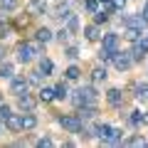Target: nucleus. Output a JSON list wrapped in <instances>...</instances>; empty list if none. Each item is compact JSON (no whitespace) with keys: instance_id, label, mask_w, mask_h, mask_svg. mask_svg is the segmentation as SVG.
Wrapping results in <instances>:
<instances>
[{"instance_id":"nucleus-1","label":"nucleus","mask_w":148,"mask_h":148,"mask_svg":"<svg viewBox=\"0 0 148 148\" xmlns=\"http://www.w3.org/2000/svg\"><path fill=\"white\" fill-rule=\"evenodd\" d=\"M94 136L99 138L101 143H109V146H116V143H123V131L111 123H96L94 126Z\"/></svg>"},{"instance_id":"nucleus-2","label":"nucleus","mask_w":148,"mask_h":148,"mask_svg":"<svg viewBox=\"0 0 148 148\" xmlns=\"http://www.w3.org/2000/svg\"><path fill=\"white\" fill-rule=\"evenodd\" d=\"M40 54H42V42H20L17 45V62L20 64H30Z\"/></svg>"},{"instance_id":"nucleus-3","label":"nucleus","mask_w":148,"mask_h":148,"mask_svg":"<svg viewBox=\"0 0 148 148\" xmlns=\"http://www.w3.org/2000/svg\"><path fill=\"white\" fill-rule=\"evenodd\" d=\"M96 96L99 94H96L94 86H79L69 99H72V104L77 106V109H79V106H86V104H96Z\"/></svg>"},{"instance_id":"nucleus-4","label":"nucleus","mask_w":148,"mask_h":148,"mask_svg":"<svg viewBox=\"0 0 148 148\" xmlns=\"http://www.w3.org/2000/svg\"><path fill=\"white\" fill-rule=\"evenodd\" d=\"M57 121H59V126L64 128V133H77V136H79L82 128H84V121H82L77 114H59Z\"/></svg>"},{"instance_id":"nucleus-5","label":"nucleus","mask_w":148,"mask_h":148,"mask_svg":"<svg viewBox=\"0 0 148 148\" xmlns=\"http://www.w3.org/2000/svg\"><path fill=\"white\" fill-rule=\"evenodd\" d=\"M121 22H123V27H126V32H141V35H143V27L148 25L141 17V12H138V15H123Z\"/></svg>"},{"instance_id":"nucleus-6","label":"nucleus","mask_w":148,"mask_h":148,"mask_svg":"<svg viewBox=\"0 0 148 148\" xmlns=\"http://www.w3.org/2000/svg\"><path fill=\"white\" fill-rule=\"evenodd\" d=\"M111 62H114V67H116L119 72H128V69L133 67V57H131V52H121V49H116V52H114Z\"/></svg>"},{"instance_id":"nucleus-7","label":"nucleus","mask_w":148,"mask_h":148,"mask_svg":"<svg viewBox=\"0 0 148 148\" xmlns=\"http://www.w3.org/2000/svg\"><path fill=\"white\" fill-rule=\"evenodd\" d=\"M27 89H30V82H27L25 77H10V94L20 96V94H25Z\"/></svg>"},{"instance_id":"nucleus-8","label":"nucleus","mask_w":148,"mask_h":148,"mask_svg":"<svg viewBox=\"0 0 148 148\" xmlns=\"http://www.w3.org/2000/svg\"><path fill=\"white\" fill-rule=\"evenodd\" d=\"M101 47L116 52V49H119V32H106V35L101 37Z\"/></svg>"},{"instance_id":"nucleus-9","label":"nucleus","mask_w":148,"mask_h":148,"mask_svg":"<svg viewBox=\"0 0 148 148\" xmlns=\"http://www.w3.org/2000/svg\"><path fill=\"white\" fill-rule=\"evenodd\" d=\"M37 67H40V74H45V77H49V74L54 72V62L49 57H45V54L37 57Z\"/></svg>"},{"instance_id":"nucleus-10","label":"nucleus","mask_w":148,"mask_h":148,"mask_svg":"<svg viewBox=\"0 0 148 148\" xmlns=\"http://www.w3.org/2000/svg\"><path fill=\"white\" fill-rule=\"evenodd\" d=\"M3 126H8L10 131H15V133L22 131V119H20V114H10V116L3 121Z\"/></svg>"},{"instance_id":"nucleus-11","label":"nucleus","mask_w":148,"mask_h":148,"mask_svg":"<svg viewBox=\"0 0 148 148\" xmlns=\"http://www.w3.org/2000/svg\"><path fill=\"white\" fill-rule=\"evenodd\" d=\"M22 119V131H32V128L37 126V116L32 114V111H25V114H20Z\"/></svg>"},{"instance_id":"nucleus-12","label":"nucleus","mask_w":148,"mask_h":148,"mask_svg":"<svg viewBox=\"0 0 148 148\" xmlns=\"http://www.w3.org/2000/svg\"><path fill=\"white\" fill-rule=\"evenodd\" d=\"M106 101H109V106H121L123 104L121 89H109V91H106Z\"/></svg>"},{"instance_id":"nucleus-13","label":"nucleus","mask_w":148,"mask_h":148,"mask_svg":"<svg viewBox=\"0 0 148 148\" xmlns=\"http://www.w3.org/2000/svg\"><path fill=\"white\" fill-rule=\"evenodd\" d=\"M35 104H37V101L32 99V96L27 94V91H25V94H20V96H17V106H20L22 111H32V109H35Z\"/></svg>"},{"instance_id":"nucleus-14","label":"nucleus","mask_w":148,"mask_h":148,"mask_svg":"<svg viewBox=\"0 0 148 148\" xmlns=\"http://www.w3.org/2000/svg\"><path fill=\"white\" fill-rule=\"evenodd\" d=\"M64 101V99H69V86H67V82H57L54 84V101Z\"/></svg>"},{"instance_id":"nucleus-15","label":"nucleus","mask_w":148,"mask_h":148,"mask_svg":"<svg viewBox=\"0 0 148 148\" xmlns=\"http://www.w3.org/2000/svg\"><path fill=\"white\" fill-rule=\"evenodd\" d=\"M111 12H114V8H106V10H104V8H99V10L94 12V22H96V25L109 22V20H111Z\"/></svg>"},{"instance_id":"nucleus-16","label":"nucleus","mask_w":148,"mask_h":148,"mask_svg":"<svg viewBox=\"0 0 148 148\" xmlns=\"http://www.w3.org/2000/svg\"><path fill=\"white\" fill-rule=\"evenodd\" d=\"M84 37L89 40V42H96V40L101 37V30H99V25H96V22L86 25V27H84Z\"/></svg>"},{"instance_id":"nucleus-17","label":"nucleus","mask_w":148,"mask_h":148,"mask_svg":"<svg viewBox=\"0 0 148 148\" xmlns=\"http://www.w3.org/2000/svg\"><path fill=\"white\" fill-rule=\"evenodd\" d=\"M106 77H109V72H106V64H104V67H94V69H91V82H94V84L106 82Z\"/></svg>"},{"instance_id":"nucleus-18","label":"nucleus","mask_w":148,"mask_h":148,"mask_svg":"<svg viewBox=\"0 0 148 148\" xmlns=\"http://www.w3.org/2000/svg\"><path fill=\"white\" fill-rule=\"evenodd\" d=\"M37 42H42V45H47V42H52L54 40V32L49 30V27H40V30H37Z\"/></svg>"},{"instance_id":"nucleus-19","label":"nucleus","mask_w":148,"mask_h":148,"mask_svg":"<svg viewBox=\"0 0 148 148\" xmlns=\"http://www.w3.org/2000/svg\"><path fill=\"white\" fill-rule=\"evenodd\" d=\"M79 77H82V69L77 67V64H69V67L64 69V79L67 82H77Z\"/></svg>"},{"instance_id":"nucleus-20","label":"nucleus","mask_w":148,"mask_h":148,"mask_svg":"<svg viewBox=\"0 0 148 148\" xmlns=\"http://www.w3.org/2000/svg\"><path fill=\"white\" fill-rule=\"evenodd\" d=\"M0 77H3V79H10V77H15V67H12L10 62H5V59L0 62Z\"/></svg>"},{"instance_id":"nucleus-21","label":"nucleus","mask_w":148,"mask_h":148,"mask_svg":"<svg viewBox=\"0 0 148 148\" xmlns=\"http://www.w3.org/2000/svg\"><path fill=\"white\" fill-rule=\"evenodd\" d=\"M40 101H45V104L54 101V86H42L40 89Z\"/></svg>"},{"instance_id":"nucleus-22","label":"nucleus","mask_w":148,"mask_h":148,"mask_svg":"<svg viewBox=\"0 0 148 148\" xmlns=\"http://www.w3.org/2000/svg\"><path fill=\"white\" fill-rule=\"evenodd\" d=\"M54 17H57V20H62V22H67L69 17H72V10H69L67 5H59V8H57V15H54Z\"/></svg>"},{"instance_id":"nucleus-23","label":"nucleus","mask_w":148,"mask_h":148,"mask_svg":"<svg viewBox=\"0 0 148 148\" xmlns=\"http://www.w3.org/2000/svg\"><path fill=\"white\" fill-rule=\"evenodd\" d=\"M136 99L148 101V82H143V84H136Z\"/></svg>"},{"instance_id":"nucleus-24","label":"nucleus","mask_w":148,"mask_h":148,"mask_svg":"<svg viewBox=\"0 0 148 148\" xmlns=\"http://www.w3.org/2000/svg\"><path fill=\"white\" fill-rule=\"evenodd\" d=\"M128 123H131V126H143V111H131Z\"/></svg>"},{"instance_id":"nucleus-25","label":"nucleus","mask_w":148,"mask_h":148,"mask_svg":"<svg viewBox=\"0 0 148 148\" xmlns=\"http://www.w3.org/2000/svg\"><path fill=\"white\" fill-rule=\"evenodd\" d=\"M77 30H79V17H77V15H72V17L67 20V32H69V35H74Z\"/></svg>"},{"instance_id":"nucleus-26","label":"nucleus","mask_w":148,"mask_h":148,"mask_svg":"<svg viewBox=\"0 0 148 148\" xmlns=\"http://www.w3.org/2000/svg\"><path fill=\"white\" fill-rule=\"evenodd\" d=\"M133 47L141 49L143 54H148V37H138V40H133Z\"/></svg>"},{"instance_id":"nucleus-27","label":"nucleus","mask_w":148,"mask_h":148,"mask_svg":"<svg viewBox=\"0 0 148 148\" xmlns=\"http://www.w3.org/2000/svg\"><path fill=\"white\" fill-rule=\"evenodd\" d=\"M111 57H114V52H111V49H106V47H101V49H99V62L109 64V62H111Z\"/></svg>"},{"instance_id":"nucleus-28","label":"nucleus","mask_w":148,"mask_h":148,"mask_svg":"<svg viewBox=\"0 0 148 148\" xmlns=\"http://www.w3.org/2000/svg\"><path fill=\"white\" fill-rule=\"evenodd\" d=\"M64 57L74 62V59L79 57V47H74V45H72V47H64Z\"/></svg>"},{"instance_id":"nucleus-29","label":"nucleus","mask_w":148,"mask_h":148,"mask_svg":"<svg viewBox=\"0 0 148 148\" xmlns=\"http://www.w3.org/2000/svg\"><path fill=\"white\" fill-rule=\"evenodd\" d=\"M84 8H86L89 15H94V12L99 10V0H84Z\"/></svg>"},{"instance_id":"nucleus-30","label":"nucleus","mask_w":148,"mask_h":148,"mask_svg":"<svg viewBox=\"0 0 148 148\" xmlns=\"http://www.w3.org/2000/svg\"><path fill=\"white\" fill-rule=\"evenodd\" d=\"M69 37H72V35H69V32H67V27H62V30H59V32H54V40H57V42H67V40H69Z\"/></svg>"},{"instance_id":"nucleus-31","label":"nucleus","mask_w":148,"mask_h":148,"mask_svg":"<svg viewBox=\"0 0 148 148\" xmlns=\"http://www.w3.org/2000/svg\"><path fill=\"white\" fill-rule=\"evenodd\" d=\"M126 146H146V138H141V136H131V138H126Z\"/></svg>"},{"instance_id":"nucleus-32","label":"nucleus","mask_w":148,"mask_h":148,"mask_svg":"<svg viewBox=\"0 0 148 148\" xmlns=\"http://www.w3.org/2000/svg\"><path fill=\"white\" fill-rule=\"evenodd\" d=\"M10 114H12V109H10V106H8V104H3V101H0V123L5 121V119L10 116Z\"/></svg>"},{"instance_id":"nucleus-33","label":"nucleus","mask_w":148,"mask_h":148,"mask_svg":"<svg viewBox=\"0 0 148 148\" xmlns=\"http://www.w3.org/2000/svg\"><path fill=\"white\" fill-rule=\"evenodd\" d=\"M0 8L10 12V10H15V8H17V0H0Z\"/></svg>"},{"instance_id":"nucleus-34","label":"nucleus","mask_w":148,"mask_h":148,"mask_svg":"<svg viewBox=\"0 0 148 148\" xmlns=\"http://www.w3.org/2000/svg\"><path fill=\"white\" fill-rule=\"evenodd\" d=\"M109 5L114 8V10H119V12H123V10H126V0H111Z\"/></svg>"},{"instance_id":"nucleus-35","label":"nucleus","mask_w":148,"mask_h":148,"mask_svg":"<svg viewBox=\"0 0 148 148\" xmlns=\"http://www.w3.org/2000/svg\"><path fill=\"white\" fill-rule=\"evenodd\" d=\"M30 5H32V10H37V12H45V8H47V5L42 3V0H32Z\"/></svg>"},{"instance_id":"nucleus-36","label":"nucleus","mask_w":148,"mask_h":148,"mask_svg":"<svg viewBox=\"0 0 148 148\" xmlns=\"http://www.w3.org/2000/svg\"><path fill=\"white\" fill-rule=\"evenodd\" d=\"M37 146H40V148H45V146H54V141H52L49 136H45V138H40V141H37Z\"/></svg>"},{"instance_id":"nucleus-37","label":"nucleus","mask_w":148,"mask_h":148,"mask_svg":"<svg viewBox=\"0 0 148 148\" xmlns=\"http://www.w3.org/2000/svg\"><path fill=\"white\" fill-rule=\"evenodd\" d=\"M141 17H143V20H146V22H148V0H146V3H143V10H141Z\"/></svg>"},{"instance_id":"nucleus-38","label":"nucleus","mask_w":148,"mask_h":148,"mask_svg":"<svg viewBox=\"0 0 148 148\" xmlns=\"http://www.w3.org/2000/svg\"><path fill=\"white\" fill-rule=\"evenodd\" d=\"M3 59H5V45L0 42V62H3Z\"/></svg>"},{"instance_id":"nucleus-39","label":"nucleus","mask_w":148,"mask_h":148,"mask_svg":"<svg viewBox=\"0 0 148 148\" xmlns=\"http://www.w3.org/2000/svg\"><path fill=\"white\" fill-rule=\"evenodd\" d=\"M109 3H111V0H99V5H109Z\"/></svg>"},{"instance_id":"nucleus-40","label":"nucleus","mask_w":148,"mask_h":148,"mask_svg":"<svg viewBox=\"0 0 148 148\" xmlns=\"http://www.w3.org/2000/svg\"><path fill=\"white\" fill-rule=\"evenodd\" d=\"M143 123H148V111H146V114H143Z\"/></svg>"},{"instance_id":"nucleus-41","label":"nucleus","mask_w":148,"mask_h":148,"mask_svg":"<svg viewBox=\"0 0 148 148\" xmlns=\"http://www.w3.org/2000/svg\"><path fill=\"white\" fill-rule=\"evenodd\" d=\"M0 133H3V123H0Z\"/></svg>"}]
</instances>
